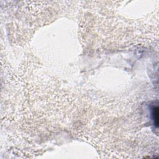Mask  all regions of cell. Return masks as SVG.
I'll use <instances>...</instances> for the list:
<instances>
[{
  "instance_id": "1",
  "label": "cell",
  "mask_w": 159,
  "mask_h": 159,
  "mask_svg": "<svg viewBox=\"0 0 159 159\" xmlns=\"http://www.w3.org/2000/svg\"><path fill=\"white\" fill-rule=\"evenodd\" d=\"M152 117L153 125L156 128L158 127V106H153L152 108Z\"/></svg>"
}]
</instances>
